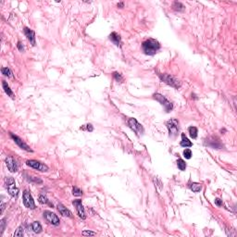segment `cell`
I'll return each instance as SVG.
<instances>
[{
	"instance_id": "cell-21",
	"label": "cell",
	"mask_w": 237,
	"mask_h": 237,
	"mask_svg": "<svg viewBox=\"0 0 237 237\" xmlns=\"http://www.w3.org/2000/svg\"><path fill=\"white\" fill-rule=\"evenodd\" d=\"M188 132H189V134L193 139H197V134H198V130L197 127L191 126L188 128Z\"/></svg>"
},
{
	"instance_id": "cell-35",
	"label": "cell",
	"mask_w": 237,
	"mask_h": 237,
	"mask_svg": "<svg viewBox=\"0 0 237 237\" xmlns=\"http://www.w3.org/2000/svg\"><path fill=\"white\" fill-rule=\"evenodd\" d=\"M123 7H124V3H119V4H118V8L122 9Z\"/></svg>"
},
{
	"instance_id": "cell-27",
	"label": "cell",
	"mask_w": 237,
	"mask_h": 237,
	"mask_svg": "<svg viewBox=\"0 0 237 237\" xmlns=\"http://www.w3.org/2000/svg\"><path fill=\"white\" fill-rule=\"evenodd\" d=\"M38 200H39V203H41V204H48V205H50V206L53 207V205L49 203V200H48L45 196H40Z\"/></svg>"
},
{
	"instance_id": "cell-19",
	"label": "cell",
	"mask_w": 237,
	"mask_h": 237,
	"mask_svg": "<svg viewBox=\"0 0 237 237\" xmlns=\"http://www.w3.org/2000/svg\"><path fill=\"white\" fill-rule=\"evenodd\" d=\"M2 86H3V89H4L5 93H6L7 95H8L9 96H10V97H12V98H14V94H13V92L11 91L10 87L9 86L8 82H7L6 81H2Z\"/></svg>"
},
{
	"instance_id": "cell-6",
	"label": "cell",
	"mask_w": 237,
	"mask_h": 237,
	"mask_svg": "<svg viewBox=\"0 0 237 237\" xmlns=\"http://www.w3.org/2000/svg\"><path fill=\"white\" fill-rule=\"evenodd\" d=\"M153 98H154L155 100H157L158 102H159L160 104H161V105L164 107L166 112H170V111L172 110V108H173L172 103L170 102L168 99L166 98V97H165L164 95H160V94H158V93H156V94L153 95Z\"/></svg>"
},
{
	"instance_id": "cell-9",
	"label": "cell",
	"mask_w": 237,
	"mask_h": 237,
	"mask_svg": "<svg viewBox=\"0 0 237 237\" xmlns=\"http://www.w3.org/2000/svg\"><path fill=\"white\" fill-rule=\"evenodd\" d=\"M43 215H44V218L46 220V221L49 222L50 224H52L54 226L59 225V223H60L59 218L55 213H53L51 211H48V210H46V211H44Z\"/></svg>"
},
{
	"instance_id": "cell-8",
	"label": "cell",
	"mask_w": 237,
	"mask_h": 237,
	"mask_svg": "<svg viewBox=\"0 0 237 237\" xmlns=\"http://www.w3.org/2000/svg\"><path fill=\"white\" fill-rule=\"evenodd\" d=\"M26 164L29 166V167H31V168H33V169H35V170H37V171H43V172H46V171H47L48 170V167L46 165V164H44V163H42V162H40V161H37V160H33V159H31V160H27L26 161Z\"/></svg>"
},
{
	"instance_id": "cell-16",
	"label": "cell",
	"mask_w": 237,
	"mask_h": 237,
	"mask_svg": "<svg viewBox=\"0 0 237 237\" xmlns=\"http://www.w3.org/2000/svg\"><path fill=\"white\" fill-rule=\"evenodd\" d=\"M109 40L117 46H121V35L120 34H118L117 33H115V32L111 33L110 35H109Z\"/></svg>"
},
{
	"instance_id": "cell-15",
	"label": "cell",
	"mask_w": 237,
	"mask_h": 237,
	"mask_svg": "<svg viewBox=\"0 0 237 237\" xmlns=\"http://www.w3.org/2000/svg\"><path fill=\"white\" fill-rule=\"evenodd\" d=\"M58 210H59V213H60L62 216H64V217H68V218H72V212L69 211L67 207H65L62 204H59V205H58Z\"/></svg>"
},
{
	"instance_id": "cell-29",
	"label": "cell",
	"mask_w": 237,
	"mask_h": 237,
	"mask_svg": "<svg viewBox=\"0 0 237 237\" xmlns=\"http://www.w3.org/2000/svg\"><path fill=\"white\" fill-rule=\"evenodd\" d=\"M5 227H6V219H2L1 221H0V235H2L4 230H5Z\"/></svg>"
},
{
	"instance_id": "cell-20",
	"label": "cell",
	"mask_w": 237,
	"mask_h": 237,
	"mask_svg": "<svg viewBox=\"0 0 237 237\" xmlns=\"http://www.w3.org/2000/svg\"><path fill=\"white\" fill-rule=\"evenodd\" d=\"M189 188L194 193H198L202 189V184H197V183H192V184H189Z\"/></svg>"
},
{
	"instance_id": "cell-7",
	"label": "cell",
	"mask_w": 237,
	"mask_h": 237,
	"mask_svg": "<svg viewBox=\"0 0 237 237\" xmlns=\"http://www.w3.org/2000/svg\"><path fill=\"white\" fill-rule=\"evenodd\" d=\"M22 198H23V204H24L25 207L29 208V210H35L36 208L35 203H34V200H33L32 194L29 191L25 190L23 192Z\"/></svg>"
},
{
	"instance_id": "cell-3",
	"label": "cell",
	"mask_w": 237,
	"mask_h": 237,
	"mask_svg": "<svg viewBox=\"0 0 237 237\" xmlns=\"http://www.w3.org/2000/svg\"><path fill=\"white\" fill-rule=\"evenodd\" d=\"M160 80L162 82H164L167 85H171V87L175 88V89H179L181 87V82L176 79L174 76L171 75V74H167V73H163V74H158Z\"/></svg>"
},
{
	"instance_id": "cell-2",
	"label": "cell",
	"mask_w": 237,
	"mask_h": 237,
	"mask_svg": "<svg viewBox=\"0 0 237 237\" xmlns=\"http://www.w3.org/2000/svg\"><path fill=\"white\" fill-rule=\"evenodd\" d=\"M166 126L169 131V135L171 138H175L178 135V132L180 130L178 120H176V119H171L170 121H166Z\"/></svg>"
},
{
	"instance_id": "cell-25",
	"label": "cell",
	"mask_w": 237,
	"mask_h": 237,
	"mask_svg": "<svg viewBox=\"0 0 237 237\" xmlns=\"http://www.w3.org/2000/svg\"><path fill=\"white\" fill-rule=\"evenodd\" d=\"M23 227L22 226H20L17 230H16V232L14 233V234H13V236L15 237V236H19V237H22V236H23Z\"/></svg>"
},
{
	"instance_id": "cell-31",
	"label": "cell",
	"mask_w": 237,
	"mask_h": 237,
	"mask_svg": "<svg viewBox=\"0 0 237 237\" xmlns=\"http://www.w3.org/2000/svg\"><path fill=\"white\" fill-rule=\"evenodd\" d=\"M82 130H86L88 132H93L94 131V127L92 124H87V125H85L83 127H81Z\"/></svg>"
},
{
	"instance_id": "cell-30",
	"label": "cell",
	"mask_w": 237,
	"mask_h": 237,
	"mask_svg": "<svg viewBox=\"0 0 237 237\" xmlns=\"http://www.w3.org/2000/svg\"><path fill=\"white\" fill-rule=\"evenodd\" d=\"M184 157L185 158H187V159H190L192 158V151H191V149H188V148L185 149L184 151Z\"/></svg>"
},
{
	"instance_id": "cell-32",
	"label": "cell",
	"mask_w": 237,
	"mask_h": 237,
	"mask_svg": "<svg viewBox=\"0 0 237 237\" xmlns=\"http://www.w3.org/2000/svg\"><path fill=\"white\" fill-rule=\"evenodd\" d=\"M82 235H85V236H95L96 233L95 232H91V231H83L82 233Z\"/></svg>"
},
{
	"instance_id": "cell-28",
	"label": "cell",
	"mask_w": 237,
	"mask_h": 237,
	"mask_svg": "<svg viewBox=\"0 0 237 237\" xmlns=\"http://www.w3.org/2000/svg\"><path fill=\"white\" fill-rule=\"evenodd\" d=\"M113 77L118 82H121L123 81V77L121 76V74L119 72H113Z\"/></svg>"
},
{
	"instance_id": "cell-4",
	"label": "cell",
	"mask_w": 237,
	"mask_h": 237,
	"mask_svg": "<svg viewBox=\"0 0 237 237\" xmlns=\"http://www.w3.org/2000/svg\"><path fill=\"white\" fill-rule=\"evenodd\" d=\"M5 185H6V188L8 189V192L10 196L12 197L17 198L19 196V189L16 187V184H15L14 179L12 177H6L5 178Z\"/></svg>"
},
{
	"instance_id": "cell-17",
	"label": "cell",
	"mask_w": 237,
	"mask_h": 237,
	"mask_svg": "<svg viewBox=\"0 0 237 237\" xmlns=\"http://www.w3.org/2000/svg\"><path fill=\"white\" fill-rule=\"evenodd\" d=\"M180 145L183 147H191V146H193V143L186 137L184 134H182V141H181Z\"/></svg>"
},
{
	"instance_id": "cell-1",
	"label": "cell",
	"mask_w": 237,
	"mask_h": 237,
	"mask_svg": "<svg viewBox=\"0 0 237 237\" xmlns=\"http://www.w3.org/2000/svg\"><path fill=\"white\" fill-rule=\"evenodd\" d=\"M160 47H161V46H160L159 42L152 38L145 40L142 44L143 52L148 56H154L155 54H157L160 49Z\"/></svg>"
},
{
	"instance_id": "cell-11",
	"label": "cell",
	"mask_w": 237,
	"mask_h": 237,
	"mask_svg": "<svg viewBox=\"0 0 237 237\" xmlns=\"http://www.w3.org/2000/svg\"><path fill=\"white\" fill-rule=\"evenodd\" d=\"M205 144H206V145L210 146V147L216 148V149H220V148H222V146H223L221 145L220 139L218 137H214V136L208 137L207 139V141L205 142Z\"/></svg>"
},
{
	"instance_id": "cell-26",
	"label": "cell",
	"mask_w": 237,
	"mask_h": 237,
	"mask_svg": "<svg viewBox=\"0 0 237 237\" xmlns=\"http://www.w3.org/2000/svg\"><path fill=\"white\" fill-rule=\"evenodd\" d=\"M72 194L74 197H81L82 196V191L78 187H73L72 189Z\"/></svg>"
},
{
	"instance_id": "cell-14",
	"label": "cell",
	"mask_w": 237,
	"mask_h": 237,
	"mask_svg": "<svg viewBox=\"0 0 237 237\" xmlns=\"http://www.w3.org/2000/svg\"><path fill=\"white\" fill-rule=\"evenodd\" d=\"M23 32H24V34L27 37L28 41H29L33 46H35V33H34V32L27 27L24 28Z\"/></svg>"
},
{
	"instance_id": "cell-10",
	"label": "cell",
	"mask_w": 237,
	"mask_h": 237,
	"mask_svg": "<svg viewBox=\"0 0 237 237\" xmlns=\"http://www.w3.org/2000/svg\"><path fill=\"white\" fill-rule=\"evenodd\" d=\"M9 134H10V137L12 138V140L15 142V144H17L19 145L20 148H22V149H23L25 151H28V152H33V150L31 149L30 146L28 145L26 143H24L19 136L15 135L14 134H12V132H9Z\"/></svg>"
},
{
	"instance_id": "cell-12",
	"label": "cell",
	"mask_w": 237,
	"mask_h": 237,
	"mask_svg": "<svg viewBox=\"0 0 237 237\" xmlns=\"http://www.w3.org/2000/svg\"><path fill=\"white\" fill-rule=\"evenodd\" d=\"M72 205L75 207L76 208V211H77L79 217L82 218V220H85L86 219V215H85V208H83V206H82V201L77 199V200H73L72 201Z\"/></svg>"
},
{
	"instance_id": "cell-24",
	"label": "cell",
	"mask_w": 237,
	"mask_h": 237,
	"mask_svg": "<svg viewBox=\"0 0 237 237\" xmlns=\"http://www.w3.org/2000/svg\"><path fill=\"white\" fill-rule=\"evenodd\" d=\"M1 72H2V74H4L5 76H7V77H9V78H12L13 77L12 72L10 71L9 68H2L1 69Z\"/></svg>"
},
{
	"instance_id": "cell-23",
	"label": "cell",
	"mask_w": 237,
	"mask_h": 237,
	"mask_svg": "<svg viewBox=\"0 0 237 237\" xmlns=\"http://www.w3.org/2000/svg\"><path fill=\"white\" fill-rule=\"evenodd\" d=\"M177 166H178V169L180 171H185V169H186V163L182 158H179L177 160Z\"/></svg>"
},
{
	"instance_id": "cell-36",
	"label": "cell",
	"mask_w": 237,
	"mask_h": 237,
	"mask_svg": "<svg viewBox=\"0 0 237 237\" xmlns=\"http://www.w3.org/2000/svg\"><path fill=\"white\" fill-rule=\"evenodd\" d=\"M5 210V204H4V202H2V204H1V212H3Z\"/></svg>"
},
{
	"instance_id": "cell-18",
	"label": "cell",
	"mask_w": 237,
	"mask_h": 237,
	"mask_svg": "<svg viewBox=\"0 0 237 237\" xmlns=\"http://www.w3.org/2000/svg\"><path fill=\"white\" fill-rule=\"evenodd\" d=\"M31 229L33 230V232L35 233H40L43 231V228H42V225L40 224L39 221H33L31 224Z\"/></svg>"
},
{
	"instance_id": "cell-22",
	"label": "cell",
	"mask_w": 237,
	"mask_h": 237,
	"mask_svg": "<svg viewBox=\"0 0 237 237\" xmlns=\"http://www.w3.org/2000/svg\"><path fill=\"white\" fill-rule=\"evenodd\" d=\"M172 8H173V9L174 10H176V11H179V12H181V11H184V9H185V7L182 4V3H180V2H174L173 3V5H172Z\"/></svg>"
},
{
	"instance_id": "cell-34",
	"label": "cell",
	"mask_w": 237,
	"mask_h": 237,
	"mask_svg": "<svg viewBox=\"0 0 237 237\" xmlns=\"http://www.w3.org/2000/svg\"><path fill=\"white\" fill-rule=\"evenodd\" d=\"M215 204L217 205L218 207H221L222 206V200H220V198H216L215 199Z\"/></svg>"
},
{
	"instance_id": "cell-5",
	"label": "cell",
	"mask_w": 237,
	"mask_h": 237,
	"mask_svg": "<svg viewBox=\"0 0 237 237\" xmlns=\"http://www.w3.org/2000/svg\"><path fill=\"white\" fill-rule=\"evenodd\" d=\"M128 125H129V127L135 132L137 136H142L144 134L145 129L143 127V125L139 123L136 119L130 118L128 120Z\"/></svg>"
},
{
	"instance_id": "cell-13",
	"label": "cell",
	"mask_w": 237,
	"mask_h": 237,
	"mask_svg": "<svg viewBox=\"0 0 237 237\" xmlns=\"http://www.w3.org/2000/svg\"><path fill=\"white\" fill-rule=\"evenodd\" d=\"M6 165L10 172H17L18 171V164L15 158L12 157H8L5 160Z\"/></svg>"
},
{
	"instance_id": "cell-33",
	"label": "cell",
	"mask_w": 237,
	"mask_h": 237,
	"mask_svg": "<svg viewBox=\"0 0 237 237\" xmlns=\"http://www.w3.org/2000/svg\"><path fill=\"white\" fill-rule=\"evenodd\" d=\"M17 47H18V49H19L20 52H24V47H23V46H22V42H20V41H19V42H18Z\"/></svg>"
}]
</instances>
